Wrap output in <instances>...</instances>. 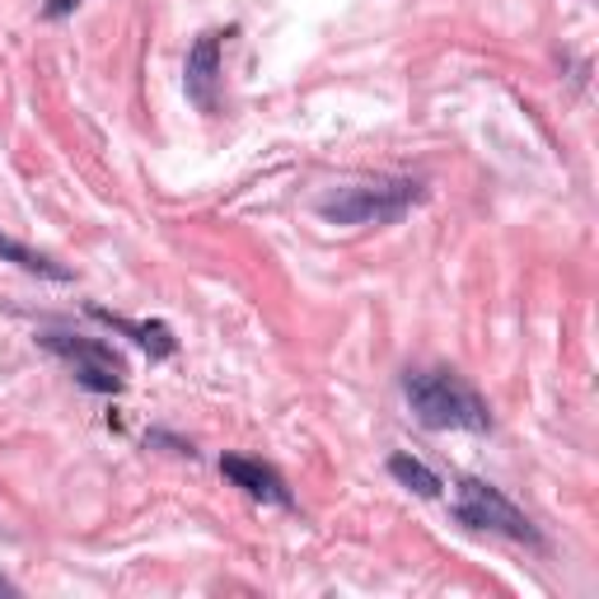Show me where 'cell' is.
Segmentation results:
<instances>
[{
  "label": "cell",
  "instance_id": "obj_11",
  "mask_svg": "<svg viewBox=\"0 0 599 599\" xmlns=\"http://www.w3.org/2000/svg\"><path fill=\"white\" fill-rule=\"evenodd\" d=\"M0 590H10V586H6V581H0Z\"/></svg>",
  "mask_w": 599,
  "mask_h": 599
},
{
  "label": "cell",
  "instance_id": "obj_1",
  "mask_svg": "<svg viewBox=\"0 0 599 599\" xmlns=\"http://www.w3.org/2000/svg\"><path fill=\"white\" fill-rule=\"evenodd\" d=\"M403 393H408L417 421L431 431H487L492 427V412H487L482 393L469 380H459L455 370H408Z\"/></svg>",
  "mask_w": 599,
  "mask_h": 599
},
{
  "label": "cell",
  "instance_id": "obj_7",
  "mask_svg": "<svg viewBox=\"0 0 599 599\" xmlns=\"http://www.w3.org/2000/svg\"><path fill=\"white\" fill-rule=\"evenodd\" d=\"M94 319H103V323H113L118 332H127V338L137 342L141 351H150V361H164V357H173V347H179V338H173L169 323H131L122 315H108V309H94Z\"/></svg>",
  "mask_w": 599,
  "mask_h": 599
},
{
  "label": "cell",
  "instance_id": "obj_2",
  "mask_svg": "<svg viewBox=\"0 0 599 599\" xmlns=\"http://www.w3.org/2000/svg\"><path fill=\"white\" fill-rule=\"evenodd\" d=\"M421 197H427V183H417V179L347 183L338 192L319 197V216L328 226H393V220H403Z\"/></svg>",
  "mask_w": 599,
  "mask_h": 599
},
{
  "label": "cell",
  "instance_id": "obj_5",
  "mask_svg": "<svg viewBox=\"0 0 599 599\" xmlns=\"http://www.w3.org/2000/svg\"><path fill=\"white\" fill-rule=\"evenodd\" d=\"M220 473H226L234 487H243L249 497L268 501V506H296V497H291V487H286V478L272 469V463H262V459L226 455V459H220Z\"/></svg>",
  "mask_w": 599,
  "mask_h": 599
},
{
  "label": "cell",
  "instance_id": "obj_4",
  "mask_svg": "<svg viewBox=\"0 0 599 599\" xmlns=\"http://www.w3.org/2000/svg\"><path fill=\"white\" fill-rule=\"evenodd\" d=\"M42 347L71 366L76 380H80L84 389H94V393H118V389H122L127 366H122V357H118V351L108 347L103 338H71V332H48V338H42Z\"/></svg>",
  "mask_w": 599,
  "mask_h": 599
},
{
  "label": "cell",
  "instance_id": "obj_8",
  "mask_svg": "<svg viewBox=\"0 0 599 599\" xmlns=\"http://www.w3.org/2000/svg\"><path fill=\"white\" fill-rule=\"evenodd\" d=\"M0 262H14L19 272H33V277H48V281H71V268H61L57 258L29 249V243H19L10 234H0Z\"/></svg>",
  "mask_w": 599,
  "mask_h": 599
},
{
  "label": "cell",
  "instance_id": "obj_10",
  "mask_svg": "<svg viewBox=\"0 0 599 599\" xmlns=\"http://www.w3.org/2000/svg\"><path fill=\"white\" fill-rule=\"evenodd\" d=\"M76 6H80V0H52V6L42 10V14H48V19H61L66 10H76Z\"/></svg>",
  "mask_w": 599,
  "mask_h": 599
},
{
  "label": "cell",
  "instance_id": "obj_9",
  "mask_svg": "<svg viewBox=\"0 0 599 599\" xmlns=\"http://www.w3.org/2000/svg\"><path fill=\"white\" fill-rule=\"evenodd\" d=\"M389 473L403 482V487H412L417 497H440V478H436L421 459H412V455H393V459H389Z\"/></svg>",
  "mask_w": 599,
  "mask_h": 599
},
{
  "label": "cell",
  "instance_id": "obj_3",
  "mask_svg": "<svg viewBox=\"0 0 599 599\" xmlns=\"http://www.w3.org/2000/svg\"><path fill=\"white\" fill-rule=\"evenodd\" d=\"M455 520L459 525H469V529H492V535H506V539H516V543H543L539 539V529L529 525L525 510L510 506L497 487H487L478 478H463L459 482V501H455Z\"/></svg>",
  "mask_w": 599,
  "mask_h": 599
},
{
  "label": "cell",
  "instance_id": "obj_6",
  "mask_svg": "<svg viewBox=\"0 0 599 599\" xmlns=\"http://www.w3.org/2000/svg\"><path fill=\"white\" fill-rule=\"evenodd\" d=\"M230 33H202L188 52V99L202 108V113H216V84H220V42Z\"/></svg>",
  "mask_w": 599,
  "mask_h": 599
}]
</instances>
